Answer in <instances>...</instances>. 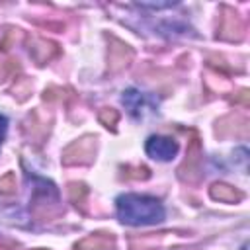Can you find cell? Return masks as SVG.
<instances>
[{"instance_id":"6da1fadb","label":"cell","mask_w":250,"mask_h":250,"mask_svg":"<svg viewBox=\"0 0 250 250\" xmlns=\"http://www.w3.org/2000/svg\"><path fill=\"white\" fill-rule=\"evenodd\" d=\"M117 217L125 225L141 227V225H156L164 219V205L150 195L139 193H123L115 201Z\"/></svg>"},{"instance_id":"7a4b0ae2","label":"cell","mask_w":250,"mask_h":250,"mask_svg":"<svg viewBox=\"0 0 250 250\" xmlns=\"http://www.w3.org/2000/svg\"><path fill=\"white\" fill-rule=\"evenodd\" d=\"M121 102H123L125 109L129 111V115L135 119H145L146 115L154 113L158 107V100L154 96L145 94L137 88H127L121 96Z\"/></svg>"},{"instance_id":"3957f363","label":"cell","mask_w":250,"mask_h":250,"mask_svg":"<svg viewBox=\"0 0 250 250\" xmlns=\"http://www.w3.org/2000/svg\"><path fill=\"white\" fill-rule=\"evenodd\" d=\"M145 150L148 156L156 158V160H172L178 154V143L172 137H164V135H152L148 137Z\"/></svg>"},{"instance_id":"277c9868","label":"cell","mask_w":250,"mask_h":250,"mask_svg":"<svg viewBox=\"0 0 250 250\" xmlns=\"http://www.w3.org/2000/svg\"><path fill=\"white\" fill-rule=\"evenodd\" d=\"M211 197L213 199H219V201H225V203H236L242 199V193L236 191L232 186H227V184H213L211 186Z\"/></svg>"},{"instance_id":"5b68a950","label":"cell","mask_w":250,"mask_h":250,"mask_svg":"<svg viewBox=\"0 0 250 250\" xmlns=\"http://www.w3.org/2000/svg\"><path fill=\"white\" fill-rule=\"evenodd\" d=\"M78 250H111L113 248V238L105 234H94L84 238L82 242L76 244Z\"/></svg>"},{"instance_id":"8992f818","label":"cell","mask_w":250,"mask_h":250,"mask_svg":"<svg viewBox=\"0 0 250 250\" xmlns=\"http://www.w3.org/2000/svg\"><path fill=\"white\" fill-rule=\"evenodd\" d=\"M16 189V180H14V174H6L0 178V193H12Z\"/></svg>"},{"instance_id":"52a82bcc","label":"cell","mask_w":250,"mask_h":250,"mask_svg":"<svg viewBox=\"0 0 250 250\" xmlns=\"http://www.w3.org/2000/svg\"><path fill=\"white\" fill-rule=\"evenodd\" d=\"M100 119L105 123V127H109V125L113 127V125L117 123V113H115L113 109H105V111L100 113Z\"/></svg>"},{"instance_id":"ba28073f","label":"cell","mask_w":250,"mask_h":250,"mask_svg":"<svg viewBox=\"0 0 250 250\" xmlns=\"http://www.w3.org/2000/svg\"><path fill=\"white\" fill-rule=\"evenodd\" d=\"M6 131H8V119H6V115L0 113V146H2V141L6 137Z\"/></svg>"}]
</instances>
